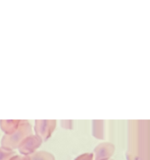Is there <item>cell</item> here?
I'll use <instances>...</instances> for the list:
<instances>
[{"label": "cell", "instance_id": "cell-1", "mask_svg": "<svg viewBox=\"0 0 150 160\" xmlns=\"http://www.w3.org/2000/svg\"><path fill=\"white\" fill-rule=\"evenodd\" d=\"M18 121H1V128L7 134H11L17 131L18 128Z\"/></svg>", "mask_w": 150, "mask_h": 160}, {"label": "cell", "instance_id": "cell-2", "mask_svg": "<svg viewBox=\"0 0 150 160\" xmlns=\"http://www.w3.org/2000/svg\"><path fill=\"white\" fill-rule=\"evenodd\" d=\"M13 153L7 148H0V160H9Z\"/></svg>", "mask_w": 150, "mask_h": 160}, {"label": "cell", "instance_id": "cell-3", "mask_svg": "<svg viewBox=\"0 0 150 160\" xmlns=\"http://www.w3.org/2000/svg\"><path fill=\"white\" fill-rule=\"evenodd\" d=\"M32 160H53V159L51 156H48V157H46V156L41 157L40 155H37V156H35V157L33 158Z\"/></svg>", "mask_w": 150, "mask_h": 160}, {"label": "cell", "instance_id": "cell-4", "mask_svg": "<svg viewBox=\"0 0 150 160\" xmlns=\"http://www.w3.org/2000/svg\"><path fill=\"white\" fill-rule=\"evenodd\" d=\"M9 160H29L28 157H20V156H15V157L11 158Z\"/></svg>", "mask_w": 150, "mask_h": 160}, {"label": "cell", "instance_id": "cell-5", "mask_svg": "<svg viewBox=\"0 0 150 160\" xmlns=\"http://www.w3.org/2000/svg\"><path fill=\"white\" fill-rule=\"evenodd\" d=\"M92 159V156H83L81 157H80L79 159H78L77 160H91Z\"/></svg>", "mask_w": 150, "mask_h": 160}]
</instances>
